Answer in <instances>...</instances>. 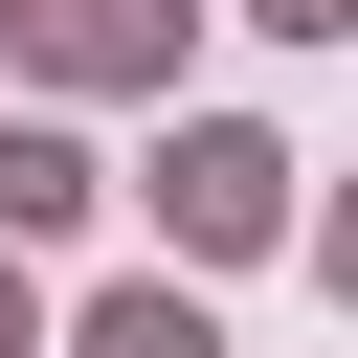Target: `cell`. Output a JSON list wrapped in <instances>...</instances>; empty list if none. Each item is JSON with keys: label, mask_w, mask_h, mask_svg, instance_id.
Wrapping results in <instances>:
<instances>
[{"label": "cell", "mask_w": 358, "mask_h": 358, "mask_svg": "<svg viewBox=\"0 0 358 358\" xmlns=\"http://www.w3.org/2000/svg\"><path fill=\"white\" fill-rule=\"evenodd\" d=\"M134 201H157V246L246 268V246H291V134H246V112H179V134L134 157Z\"/></svg>", "instance_id": "obj_1"}, {"label": "cell", "mask_w": 358, "mask_h": 358, "mask_svg": "<svg viewBox=\"0 0 358 358\" xmlns=\"http://www.w3.org/2000/svg\"><path fill=\"white\" fill-rule=\"evenodd\" d=\"M45 90H179V0H22Z\"/></svg>", "instance_id": "obj_2"}, {"label": "cell", "mask_w": 358, "mask_h": 358, "mask_svg": "<svg viewBox=\"0 0 358 358\" xmlns=\"http://www.w3.org/2000/svg\"><path fill=\"white\" fill-rule=\"evenodd\" d=\"M112 179H90V134H45V112H0V246H67Z\"/></svg>", "instance_id": "obj_3"}, {"label": "cell", "mask_w": 358, "mask_h": 358, "mask_svg": "<svg viewBox=\"0 0 358 358\" xmlns=\"http://www.w3.org/2000/svg\"><path fill=\"white\" fill-rule=\"evenodd\" d=\"M67 358H224V313H201L179 268H134V291H90V313H67Z\"/></svg>", "instance_id": "obj_4"}, {"label": "cell", "mask_w": 358, "mask_h": 358, "mask_svg": "<svg viewBox=\"0 0 358 358\" xmlns=\"http://www.w3.org/2000/svg\"><path fill=\"white\" fill-rule=\"evenodd\" d=\"M246 22H291V45H336V22H358V0H246Z\"/></svg>", "instance_id": "obj_5"}, {"label": "cell", "mask_w": 358, "mask_h": 358, "mask_svg": "<svg viewBox=\"0 0 358 358\" xmlns=\"http://www.w3.org/2000/svg\"><path fill=\"white\" fill-rule=\"evenodd\" d=\"M22 336H45V291H22V246H0V358H22Z\"/></svg>", "instance_id": "obj_6"}, {"label": "cell", "mask_w": 358, "mask_h": 358, "mask_svg": "<svg viewBox=\"0 0 358 358\" xmlns=\"http://www.w3.org/2000/svg\"><path fill=\"white\" fill-rule=\"evenodd\" d=\"M0 45H22V0H0Z\"/></svg>", "instance_id": "obj_7"}]
</instances>
